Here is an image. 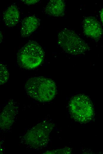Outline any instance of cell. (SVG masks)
<instances>
[{
    "label": "cell",
    "mask_w": 103,
    "mask_h": 154,
    "mask_svg": "<svg viewBox=\"0 0 103 154\" xmlns=\"http://www.w3.org/2000/svg\"><path fill=\"white\" fill-rule=\"evenodd\" d=\"M71 153L70 148L67 147L63 149L56 150L47 151L44 153L46 154H69Z\"/></svg>",
    "instance_id": "7c38bea8"
},
{
    "label": "cell",
    "mask_w": 103,
    "mask_h": 154,
    "mask_svg": "<svg viewBox=\"0 0 103 154\" xmlns=\"http://www.w3.org/2000/svg\"><path fill=\"white\" fill-rule=\"evenodd\" d=\"M58 44L65 52L74 55L84 53L89 49L88 44L73 31L65 28L58 36Z\"/></svg>",
    "instance_id": "3957f363"
},
{
    "label": "cell",
    "mask_w": 103,
    "mask_h": 154,
    "mask_svg": "<svg viewBox=\"0 0 103 154\" xmlns=\"http://www.w3.org/2000/svg\"><path fill=\"white\" fill-rule=\"evenodd\" d=\"M0 84H3L6 82L9 77L7 70L4 65L0 64Z\"/></svg>",
    "instance_id": "8fae6325"
},
{
    "label": "cell",
    "mask_w": 103,
    "mask_h": 154,
    "mask_svg": "<svg viewBox=\"0 0 103 154\" xmlns=\"http://www.w3.org/2000/svg\"><path fill=\"white\" fill-rule=\"evenodd\" d=\"M23 2H24V3L27 5H31L33 4H35L36 3L38 2L39 1V0H21Z\"/></svg>",
    "instance_id": "4fadbf2b"
},
{
    "label": "cell",
    "mask_w": 103,
    "mask_h": 154,
    "mask_svg": "<svg viewBox=\"0 0 103 154\" xmlns=\"http://www.w3.org/2000/svg\"><path fill=\"white\" fill-rule=\"evenodd\" d=\"M65 4L62 0L50 1L44 9V12L53 17H62L65 15Z\"/></svg>",
    "instance_id": "52a82bcc"
},
{
    "label": "cell",
    "mask_w": 103,
    "mask_h": 154,
    "mask_svg": "<svg viewBox=\"0 0 103 154\" xmlns=\"http://www.w3.org/2000/svg\"><path fill=\"white\" fill-rule=\"evenodd\" d=\"M101 20L103 24V8L102 9L100 14Z\"/></svg>",
    "instance_id": "5bb4252c"
},
{
    "label": "cell",
    "mask_w": 103,
    "mask_h": 154,
    "mask_svg": "<svg viewBox=\"0 0 103 154\" xmlns=\"http://www.w3.org/2000/svg\"><path fill=\"white\" fill-rule=\"evenodd\" d=\"M71 117L81 123H86L91 121L94 116L91 102L87 96L84 94L74 96L69 105Z\"/></svg>",
    "instance_id": "277c9868"
},
{
    "label": "cell",
    "mask_w": 103,
    "mask_h": 154,
    "mask_svg": "<svg viewBox=\"0 0 103 154\" xmlns=\"http://www.w3.org/2000/svg\"><path fill=\"white\" fill-rule=\"evenodd\" d=\"M39 19L34 16H30L24 18L22 22L20 32L23 38L30 35L39 25Z\"/></svg>",
    "instance_id": "ba28073f"
},
{
    "label": "cell",
    "mask_w": 103,
    "mask_h": 154,
    "mask_svg": "<svg viewBox=\"0 0 103 154\" xmlns=\"http://www.w3.org/2000/svg\"><path fill=\"white\" fill-rule=\"evenodd\" d=\"M25 88L29 95L41 102L51 101L57 93L54 82L51 79L42 76L29 78L25 84Z\"/></svg>",
    "instance_id": "6da1fadb"
},
{
    "label": "cell",
    "mask_w": 103,
    "mask_h": 154,
    "mask_svg": "<svg viewBox=\"0 0 103 154\" xmlns=\"http://www.w3.org/2000/svg\"><path fill=\"white\" fill-rule=\"evenodd\" d=\"M53 124L44 122L39 124L29 130L25 135L27 144L33 148L44 146L47 143Z\"/></svg>",
    "instance_id": "5b68a950"
},
{
    "label": "cell",
    "mask_w": 103,
    "mask_h": 154,
    "mask_svg": "<svg viewBox=\"0 0 103 154\" xmlns=\"http://www.w3.org/2000/svg\"><path fill=\"white\" fill-rule=\"evenodd\" d=\"M20 12L17 7L12 5L4 11L3 19L5 25L10 27L15 26L20 19Z\"/></svg>",
    "instance_id": "9c48e42d"
},
{
    "label": "cell",
    "mask_w": 103,
    "mask_h": 154,
    "mask_svg": "<svg viewBox=\"0 0 103 154\" xmlns=\"http://www.w3.org/2000/svg\"><path fill=\"white\" fill-rule=\"evenodd\" d=\"M15 106H14L12 103H9L7 106H6L3 110L1 115H6L5 116L1 117V120L5 118V119L3 120L0 121V124H2L5 120H6L4 123H5L3 127H4L6 122L5 125H6V127L7 124L8 118V123L9 127L12 124L14 120V116L15 115L16 109Z\"/></svg>",
    "instance_id": "30bf717a"
},
{
    "label": "cell",
    "mask_w": 103,
    "mask_h": 154,
    "mask_svg": "<svg viewBox=\"0 0 103 154\" xmlns=\"http://www.w3.org/2000/svg\"><path fill=\"white\" fill-rule=\"evenodd\" d=\"M83 32L88 37L97 40L101 37L102 33L101 26L97 20L93 17H86L82 23Z\"/></svg>",
    "instance_id": "8992f818"
},
{
    "label": "cell",
    "mask_w": 103,
    "mask_h": 154,
    "mask_svg": "<svg viewBox=\"0 0 103 154\" xmlns=\"http://www.w3.org/2000/svg\"><path fill=\"white\" fill-rule=\"evenodd\" d=\"M44 56V51L41 46L35 41H30L18 52L17 62L23 68L33 69L41 64Z\"/></svg>",
    "instance_id": "7a4b0ae2"
}]
</instances>
